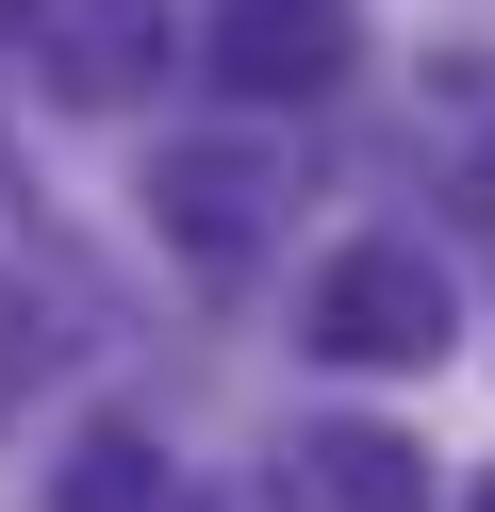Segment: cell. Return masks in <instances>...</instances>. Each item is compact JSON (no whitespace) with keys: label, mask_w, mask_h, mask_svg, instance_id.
I'll use <instances>...</instances> for the list:
<instances>
[{"label":"cell","mask_w":495,"mask_h":512,"mask_svg":"<svg viewBox=\"0 0 495 512\" xmlns=\"http://www.w3.org/2000/svg\"><path fill=\"white\" fill-rule=\"evenodd\" d=\"M446 331H462V281H446V248H429V232L330 248V265H314V314H297V347H314V364H363V380L446 364Z\"/></svg>","instance_id":"cell-1"},{"label":"cell","mask_w":495,"mask_h":512,"mask_svg":"<svg viewBox=\"0 0 495 512\" xmlns=\"http://www.w3.org/2000/svg\"><path fill=\"white\" fill-rule=\"evenodd\" d=\"M0 50H17L50 100H83V116H116V100H149L165 83V0H0Z\"/></svg>","instance_id":"cell-2"},{"label":"cell","mask_w":495,"mask_h":512,"mask_svg":"<svg viewBox=\"0 0 495 512\" xmlns=\"http://www.w3.org/2000/svg\"><path fill=\"white\" fill-rule=\"evenodd\" d=\"M347 67H363L347 0H231V17H215V83H231V100H330Z\"/></svg>","instance_id":"cell-3"},{"label":"cell","mask_w":495,"mask_h":512,"mask_svg":"<svg viewBox=\"0 0 495 512\" xmlns=\"http://www.w3.org/2000/svg\"><path fill=\"white\" fill-rule=\"evenodd\" d=\"M264 199H281V182H264L248 149H165V166H149V215H165L182 265H248V248H264Z\"/></svg>","instance_id":"cell-4"},{"label":"cell","mask_w":495,"mask_h":512,"mask_svg":"<svg viewBox=\"0 0 495 512\" xmlns=\"http://www.w3.org/2000/svg\"><path fill=\"white\" fill-rule=\"evenodd\" d=\"M297 496L314 512H429V446L413 430H297Z\"/></svg>","instance_id":"cell-5"},{"label":"cell","mask_w":495,"mask_h":512,"mask_svg":"<svg viewBox=\"0 0 495 512\" xmlns=\"http://www.w3.org/2000/svg\"><path fill=\"white\" fill-rule=\"evenodd\" d=\"M33 512H182V479H165V446L132 430V413H99V430L50 463V496H33Z\"/></svg>","instance_id":"cell-6"},{"label":"cell","mask_w":495,"mask_h":512,"mask_svg":"<svg viewBox=\"0 0 495 512\" xmlns=\"http://www.w3.org/2000/svg\"><path fill=\"white\" fill-rule=\"evenodd\" d=\"M17 397H33V314L0 298V430H17Z\"/></svg>","instance_id":"cell-7"},{"label":"cell","mask_w":495,"mask_h":512,"mask_svg":"<svg viewBox=\"0 0 495 512\" xmlns=\"http://www.w3.org/2000/svg\"><path fill=\"white\" fill-rule=\"evenodd\" d=\"M479 512H495V479H479Z\"/></svg>","instance_id":"cell-8"}]
</instances>
